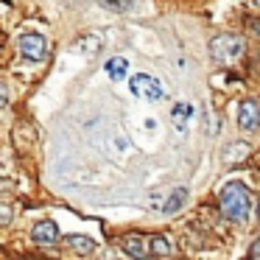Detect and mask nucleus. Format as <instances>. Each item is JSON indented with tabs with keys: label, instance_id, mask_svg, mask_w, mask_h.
Returning a JSON list of instances; mask_svg holds the SVG:
<instances>
[{
	"label": "nucleus",
	"instance_id": "nucleus-13",
	"mask_svg": "<svg viewBox=\"0 0 260 260\" xmlns=\"http://www.w3.org/2000/svg\"><path fill=\"white\" fill-rule=\"evenodd\" d=\"M107 12H115V14H126L132 12V6H135V0H98Z\"/></svg>",
	"mask_w": 260,
	"mask_h": 260
},
{
	"label": "nucleus",
	"instance_id": "nucleus-4",
	"mask_svg": "<svg viewBox=\"0 0 260 260\" xmlns=\"http://www.w3.org/2000/svg\"><path fill=\"white\" fill-rule=\"evenodd\" d=\"M129 84H132V92H135V95H146L148 101H159V98H162V84L148 73L132 76Z\"/></svg>",
	"mask_w": 260,
	"mask_h": 260
},
{
	"label": "nucleus",
	"instance_id": "nucleus-5",
	"mask_svg": "<svg viewBox=\"0 0 260 260\" xmlns=\"http://www.w3.org/2000/svg\"><path fill=\"white\" fill-rule=\"evenodd\" d=\"M120 249L135 260H146L151 254V238L146 241L143 235H123L120 238Z\"/></svg>",
	"mask_w": 260,
	"mask_h": 260
},
{
	"label": "nucleus",
	"instance_id": "nucleus-16",
	"mask_svg": "<svg viewBox=\"0 0 260 260\" xmlns=\"http://www.w3.org/2000/svg\"><path fill=\"white\" fill-rule=\"evenodd\" d=\"M252 254H260V238H257V241L252 243Z\"/></svg>",
	"mask_w": 260,
	"mask_h": 260
},
{
	"label": "nucleus",
	"instance_id": "nucleus-9",
	"mask_svg": "<svg viewBox=\"0 0 260 260\" xmlns=\"http://www.w3.org/2000/svg\"><path fill=\"white\" fill-rule=\"evenodd\" d=\"M190 115H193V107H190V104H176V107H174V112H171V123H174L179 132H187V123H190Z\"/></svg>",
	"mask_w": 260,
	"mask_h": 260
},
{
	"label": "nucleus",
	"instance_id": "nucleus-17",
	"mask_svg": "<svg viewBox=\"0 0 260 260\" xmlns=\"http://www.w3.org/2000/svg\"><path fill=\"white\" fill-rule=\"evenodd\" d=\"M252 28L257 31V34H260V20H254V23H252Z\"/></svg>",
	"mask_w": 260,
	"mask_h": 260
},
{
	"label": "nucleus",
	"instance_id": "nucleus-7",
	"mask_svg": "<svg viewBox=\"0 0 260 260\" xmlns=\"http://www.w3.org/2000/svg\"><path fill=\"white\" fill-rule=\"evenodd\" d=\"M31 238H34L37 243H56L59 238V226L53 224V221H40V224L31 230Z\"/></svg>",
	"mask_w": 260,
	"mask_h": 260
},
{
	"label": "nucleus",
	"instance_id": "nucleus-6",
	"mask_svg": "<svg viewBox=\"0 0 260 260\" xmlns=\"http://www.w3.org/2000/svg\"><path fill=\"white\" fill-rule=\"evenodd\" d=\"M238 126L243 132H254L260 126V107L254 101H241V107H238Z\"/></svg>",
	"mask_w": 260,
	"mask_h": 260
},
{
	"label": "nucleus",
	"instance_id": "nucleus-19",
	"mask_svg": "<svg viewBox=\"0 0 260 260\" xmlns=\"http://www.w3.org/2000/svg\"><path fill=\"white\" fill-rule=\"evenodd\" d=\"M257 215H260V204H257Z\"/></svg>",
	"mask_w": 260,
	"mask_h": 260
},
{
	"label": "nucleus",
	"instance_id": "nucleus-11",
	"mask_svg": "<svg viewBox=\"0 0 260 260\" xmlns=\"http://www.w3.org/2000/svg\"><path fill=\"white\" fill-rule=\"evenodd\" d=\"M187 202V190H185V187H176V190L174 193H171V196H168V202H165L162 204V210H165V213H176V210H179L182 207V204H185Z\"/></svg>",
	"mask_w": 260,
	"mask_h": 260
},
{
	"label": "nucleus",
	"instance_id": "nucleus-3",
	"mask_svg": "<svg viewBox=\"0 0 260 260\" xmlns=\"http://www.w3.org/2000/svg\"><path fill=\"white\" fill-rule=\"evenodd\" d=\"M17 48L25 59H31V62H42V59L48 56V40L42 34H23L17 40Z\"/></svg>",
	"mask_w": 260,
	"mask_h": 260
},
{
	"label": "nucleus",
	"instance_id": "nucleus-8",
	"mask_svg": "<svg viewBox=\"0 0 260 260\" xmlns=\"http://www.w3.org/2000/svg\"><path fill=\"white\" fill-rule=\"evenodd\" d=\"M64 246H70L73 252H79V254H92L95 252V241L92 238H87V235H64Z\"/></svg>",
	"mask_w": 260,
	"mask_h": 260
},
{
	"label": "nucleus",
	"instance_id": "nucleus-2",
	"mask_svg": "<svg viewBox=\"0 0 260 260\" xmlns=\"http://www.w3.org/2000/svg\"><path fill=\"white\" fill-rule=\"evenodd\" d=\"M210 53L215 62H235L243 53V40L238 34H218L210 40Z\"/></svg>",
	"mask_w": 260,
	"mask_h": 260
},
{
	"label": "nucleus",
	"instance_id": "nucleus-15",
	"mask_svg": "<svg viewBox=\"0 0 260 260\" xmlns=\"http://www.w3.org/2000/svg\"><path fill=\"white\" fill-rule=\"evenodd\" d=\"M6 104H9V90L0 84V107H6Z\"/></svg>",
	"mask_w": 260,
	"mask_h": 260
},
{
	"label": "nucleus",
	"instance_id": "nucleus-14",
	"mask_svg": "<svg viewBox=\"0 0 260 260\" xmlns=\"http://www.w3.org/2000/svg\"><path fill=\"white\" fill-rule=\"evenodd\" d=\"M12 207H9V204H0V224H9V221H12Z\"/></svg>",
	"mask_w": 260,
	"mask_h": 260
},
{
	"label": "nucleus",
	"instance_id": "nucleus-18",
	"mask_svg": "<svg viewBox=\"0 0 260 260\" xmlns=\"http://www.w3.org/2000/svg\"><path fill=\"white\" fill-rule=\"evenodd\" d=\"M254 260H260V254H254Z\"/></svg>",
	"mask_w": 260,
	"mask_h": 260
},
{
	"label": "nucleus",
	"instance_id": "nucleus-10",
	"mask_svg": "<svg viewBox=\"0 0 260 260\" xmlns=\"http://www.w3.org/2000/svg\"><path fill=\"white\" fill-rule=\"evenodd\" d=\"M104 70H107V76H109L112 81H120V79L126 76V70H129V62H126L123 56H112V59L107 62V68H104Z\"/></svg>",
	"mask_w": 260,
	"mask_h": 260
},
{
	"label": "nucleus",
	"instance_id": "nucleus-1",
	"mask_svg": "<svg viewBox=\"0 0 260 260\" xmlns=\"http://www.w3.org/2000/svg\"><path fill=\"white\" fill-rule=\"evenodd\" d=\"M218 204H221L224 218L235 221V224H243V221L249 218V210H252V196H249V190L241 182H230V185H224V190H221Z\"/></svg>",
	"mask_w": 260,
	"mask_h": 260
},
{
	"label": "nucleus",
	"instance_id": "nucleus-12",
	"mask_svg": "<svg viewBox=\"0 0 260 260\" xmlns=\"http://www.w3.org/2000/svg\"><path fill=\"white\" fill-rule=\"evenodd\" d=\"M171 252H174V246H171V241L165 235H154L151 238V254H157V257H168Z\"/></svg>",
	"mask_w": 260,
	"mask_h": 260
}]
</instances>
